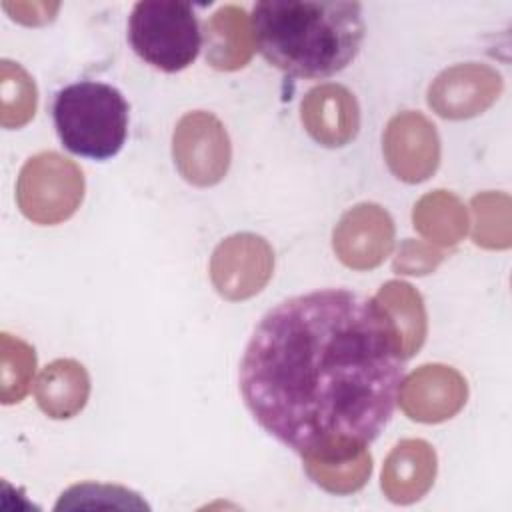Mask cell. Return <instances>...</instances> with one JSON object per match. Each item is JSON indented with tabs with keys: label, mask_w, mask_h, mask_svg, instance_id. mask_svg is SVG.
<instances>
[{
	"label": "cell",
	"mask_w": 512,
	"mask_h": 512,
	"mask_svg": "<svg viewBox=\"0 0 512 512\" xmlns=\"http://www.w3.org/2000/svg\"><path fill=\"white\" fill-rule=\"evenodd\" d=\"M406 360L376 296L314 290L260 318L240 360V394L262 430L304 462L340 464L390 422Z\"/></svg>",
	"instance_id": "6da1fadb"
},
{
	"label": "cell",
	"mask_w": 512,
	"mask_h": 512,
	"mask_svg": "<svg viewBox=\"0 0 512 512\" xmlns=\"http://www.w3.org/2000/svg\"><path fill=\"white\" fill-rule=\"evenodd\" d=\"M258 52L296 78H328L360 52L364 18L358 2L262 0L250 16Z\"/></svg>",
	"instance_id": "7a4b0ae2"
},
{
	"label": "cell",
	"mask_w": 512,
	"mask_h": 512,
	"mask_svg": "<svg viewBox=\"0 0 512 512\" xmlns=\"http://www.w3.org/2000/svg\"><path fill=\"white\" fill-rule=\"evenodd\" d=\"M52 120L68 152L104 162L126 142L128 102L106 82L80 80L56 92Z\"/></svg>",
	"instance_id": "3957f363"
},
{
	"label": "cell",
	"mask_w": 512,
	"mask_h": 512,
	"mask_svg": "<svg viewBox=\"0 0 512 512\" xmlns=\"http://www.w3.org/2000/svg\"><path fill=\"white\" fill-rule=\"evenodd\" d=\"M128 40L138 58L162 72H180L200 54L202 32L194 6L178 0L136 2Z\"/></svg>",
	"instance_id": "277c9868"
},
{
	"label": "cell",
	"mask_w": 512,
	"mask_h": 512,
	"mask_svg": "<svg viewBox=\"0 0 512 512\" xmlns=\"http://www.w3.org/2000/svg\"><path fill=\"white\" fill-rule=\"evenodd\" d=\"M82 172L56 152L30 158L18 178V204L26 218L38 224L66 220L80 204Z\"/></svg>",
	"instance_id": "5b68a950"
},
{
	"label": "cell",
	"mask_w": 512,
	"mask_h": 512,
	"mask_svg": "<svg viewBox=\"0 0 512 512\" xmlns=\"http://www.w3.org/2000/svg\"><path fill=\"white\" fill-rule=\"evenodd\" d=\"M172 152L182 176L196 186L216 184L230 164L226 130L206 112H192L180 120Z\"/></svg>",
	"instance_id": "8992f818"
},
{
	"label": "cell",
	"mask_w": 512,
	"mask_h": 512,
	"mask_svg": "<svg viewBox=\"0 0 512 512\" xmlns=\"http://www.w3.org/2000/svg\"><path fill=\"white\" fill-rule=\"evenodd\" d=\"M272 266L274 254L264 238L234 234L214 250L210 272L222 296L242 300L262 290L272 274Z\"/></svg>",
	"instance_id": "52a82bcc"
},
{
	"label": "cell",
	"mask_w": 512,
	"mask_h": 512,
	"mask_svg": "<svg viewBox=\"0 0 512 512\" xmlns=\"http://www.w3.org/2000/svg\"><path fill=\"white\" fill-rule=\"evenodd\" d=\"M394 240L390 216L376 204H360L346 212L334 230V250L352 268L364 270L380 264Z\"/></svg>",
	"instance_id": "ba28073f"
},
{
	"label": "cell",
	"mask_w": 512,
	"mask_h": 512,
	"mask_svg": "<svg viewBox=\"0 0 512 512\" xmlns=\"http://www.w3.org/2000/svg\"><path fill=\"white\" fill-rule=\"evenodd\" d=\"M384 152L398 178L406 182L428 178L438 164V136L434 126L414 112L396 116L388 124Z\"/></svg>",
	"instance_id": "9c48e42d"
},
{
	"label": "cell",
	"mask_w": 512,
	"mask_h": 512,
	"mask_svg": "<svg viewBox=\"0 0 512 512\" xmlns=\"http://www.w3.org/2000/svg\"><path fill=\"white\" fill-rule=\"evenodd\" d=\"M398 400L410 418L440 422L466 402V382L452 368L428 364L404 380Z\"/></svg>",
	"instance_id": "30bf717a"
},
{
	"label": "cell",
	"mask_w": 512,
	"mask_h": 512,
	"mask_svg": "<svg viewBox=\"0 0 512 512\" xmlns=\"http://www.w3.org/2000/svg\"><path fill=\"white\" fill-rule=\"evenodd\" d=\"M500 90V76L478 64L456 66L442 72L430 86L428 102L444 118H466L464 94L474 114L492 104Z\"/></svg>",
	"instance_id": "8fae6325"
},
{
	"label": "cell",
	"mask_w": 512,
	"mask_h": 512,
	"mask_svg": "<svg viewBox=\"0 0 512 512\" xmlns=\"http://www.w3.org/2000/svg\"><path fill=\"white\" fill-rule=\"evenodd\" d=\"M302 122L316 142L344 146L358 130L356 100L342 86H318L302 102Z\"/></svg>",
	"instance_id": "7c38bea8"
},
{
	"label": "cell",
	"mask_w": 512,
	"mask_h": 512,
	"mask_svg": "<svg viewBox=\"0 0 512 512\" xmlns=\"http://www.w3.org/2000/svg\"><path fill=\"white\" fill-rule=\"evenodd\" d=\"M436 472V456L422 440H404L388 456L382 488L396 502H408L426 492Z\"/></svg>",
	"instance_id": "4fadbf2b"
},
{
	"label": "cell",
	"mask_w": 512,
	"mask_h": 512,
	"mask_svg": "<svg viewBox=\"0 0 512 512\" xmlns=\"http://www.w3.org/2000/svg\"><path fill=\"white\" fill-rule=\"evenodd\" d=\"M254 38L250 16L238 6H222L206 22V58L220 70L244 66L252 54Z\"/></svg>",
	"instance_id": "5bb4252c"
},
{
	"label": "cell",
	"mask_w": 512,
	"mask_h": 512,
	"mask_svg": "<svg viewBox=\"0 0 512 512\" xmlns=\"http://www.w3.org/2000/svg\"><path fill=\"white\" fill-rule=\"evenodd\" d=\"M90 392V380L82 364L54 360L36 382V400L50 418H70L80 412Z\"/></svg>",
	"instance_id": "9a60e30c"
},
{
	"label": "cell",
	"mask_w": 512,
	"mask_h": 512,
	"mask_svg": "<svg viewBox=\"0 0 512 512\" xmlns=\"http://www.w3.org/2000/svg\"><path fill=\"white\" fill-rule=\"evenodd\" d=\"M376 300L396 322L406 356L410 358L422 346L426 334V316L420 294L406 282H388L380 288Z\"/></svg>",
	"instance_id": "2e32d148"
},
{
	"label": "cell",
	"mask_w": 512,
	"mask_h": 512,
	"mask_svg": "<svg viewBox=\"0 0 512 512\" xmlns=\"http://www.w3.org/2000/svg\"><path fill=\"white\" fill-rule=\"evenodd\" d=\"M414 226L432 242L454 244L466 232V212L454 196L438 190L418 202Z\"/></svg>",
	"instance_id": "e0dca14e"
},
{
	"label": "cell",
	"mask_w": 512,
	"mask_h": 512,
	"mask_svg": "<svg viewBox=\"0 0 512 512\" xmlns=\"http://www.w3.org/2000/svg\"><path fill=\"white\" fill-rule=\"evenodd\" d=\"M36 86L14 62L2 60V126L18 128L34 116Z\"/></svg>",
	"instance_id": "ac0fdd59"
},
{
	"label": "cell",
	"mask_w": 512,
	"mask_h": 512,
	"mask_svg": "<svg viewBox=\"0 0 512 512\" xmlns=\"http://www.w3.org/2000/svg\"><path fill=\"white\" fill-rule=\"evenodd\" d=\"M36 366L34 348L26 342L2 334V402L14 404L24 398L30 388Z\"/></svg>",
	"instance_id": "d6986e66"
},
{
	"label": "cell",
	"mask_w": 512,
	"mask_h": 512,
	"mask_svg": "<svg viewBox=\"0 0 512 512\" xmlns=\"http://www.w3.org/2000/svg\"><path fill=\"white\" fill-rule=\"evenodd\" d=\"M308 474L326 490L332 492H350L360 488L372 470V458L368 452L360 456L340 462V464H320V462H304Z\"/></svg>",
	"instance_id": "ffe728a7"
},
{
	"label": "cell",
	"mask_w": 512,
	"mask_h": 512,
	"mask_svg": "<svg viewBox=\"0 0 512 512\" xmlns=\"http://www.w3.org/2000/svg\"><path fill=\"white\" fill-rule=\"evenodd\" d=\"M4 10L12 14L14 20L22 24H44L54 18L58 4H42V2H18L4 4Z\"/></svg>",
	"instance_id": "44dd1931"
}]
</instances>
